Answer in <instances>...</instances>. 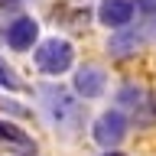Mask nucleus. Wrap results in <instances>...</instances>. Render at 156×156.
Masks as SVG:
<instances>
[{
	"instance_id": "f257e3e1",
	"label": "nucleus",
	"mask_w": 156,
	"mask_h": 156,
	"mask_svg": "<svg viewBox=\"0 0 156 156\" xmlns=\"http://www.w3.org/2000/svg\"><path fill=\"white\" fill-rule=\"evenodd\" d=\"M42 104H46V114L52 120V127L62 136H75L81 130V107H78V101L68 91L52 88V85L42 88Z\"/></svg>"
},
{
	"instance_id": "f03ea898",
	"label": "nucleus",
	"mask_w": 156,
	"mask_h": 156,
	"mask_svg": "<svg viewBox=\"0 0 156 156\" xmlns=\"http://www.w3.org/2000/svg\"><path fill=\"white\" fill-rule=\"evenodd\" d=\"M72 58H75V52H72V46H68L65 39H46V42L36 49V65L42 68L46 75H62V72H68Z\"/></svg>"
},
{
	"instance_id": "7ed1b4c3",
	"label": "nucleus",
	"mask_w": 156,
	"mask_h": 156,
	"mask_svg": "<svg viewBox=\"0 0 156 156\" xmlns=\"http://www.w3.org/2000/svg\"><path fill=\"white\" fill-rule=\"evenodd\" d=\"M117 101H120V104L133 114V120H136L140 127L156 124V94H150V91H143V88L127 85V88H120Z\"/></svg>"
},
{
	"instance_id": "20e7f679",
	"label": "nucleus",
	"mask_w": 156,
	"mask_h": 156,
	"mask_svg": "<svg viewBox=\"0 0 156 156\" xmlns=\"http://www.w3.org/2000/svg\"><path fill=\"white\" fill-rule=\"evenodd\" d=\"M127 136V117L120 111H104V114L94 120V140L101 146H117L120 140Z\"/></svg>"
},
{
	"instance_id": "39448f33",
	"label": "nucleus",
	"mask_w": 156,
	"mask_h": 156,
	"mask_svg": "<svg viewBox=\"0 0 156 156\" xmlns=\"http://www.w3.org/2000/svg\"><path fill=\"white\" fill-rule=\"evenodd\" d=\"M136 13V3L133 0H101V7H98V20L111 29H120L127 26Z\"/></svg>"
},
{
	"instance_id": "423d86ee",
	"label": "nucleus",
	"mask_w": 156,
	"mask_h": 156,
	"mask_svg": "<svg viewBox=\"0 0 156 156\" xmlns=\"http://www.w3.org/2000/svg\"><path fill=\"white\" fill-rule=\"evenodd\" d=\"M36 36H39V26H36V20H33V16H16V20L7 26V46L16 49V52L33 49Z\"/></svg>"
},
{
	"instance_id": "0eeeda50",
	"label": "nucleus",
	"mask_w": 156,
	"mask_h": 156,
	"mask_svg": "<svg viewBox=\"0 0 156 156\" xmlns=\"http://www.w3.org/2000/svg\"><path fill=\"white\" fill-rule=\"evenodd\" d=\"M104 85H107V78L104 72L98 65H85L81 72L75 75V91L81 98H98V94H104Z\"/></svg>"
},
{
	"instance_id": "6e6552de",
	"label": "nucleus",
	"mask_w": 156,
	"mask_h": 156,
	"mask_svg": "<svg viewBox=\"0 0 156 156\" xmlns=\"http://www.w3.org/2000/svg\"><path fill=\"white\" fill-rule=\"evenodd\" d=\"M140 42H143V36H140L136 29H124V26H120V33H114V36H111L107 49H111V55L127 58V55H133L136 49H140Z\"/></svg>"
},
{
	"instance_id": "1a4fd4ad",
	"label": "nucleus",
	"mask_w": 156,
	"mask_h": 156,
	"mask_svg": "<svg viewBox=\"0 0 156 156\" xmlns=\"http://www.w3.org/2000/svg\"><path fill=\"white\" fill-rule=\"evenodd\" d=\"M0 140H3V143H16V146H29L26 136L20 133L13 124H3V120H0Z\"/></svg>"
},
{
	"instance_id": "9d476101",
	"label": "nucleus",
	"mask_w": 156,
	"mask_h": 156,
	"mask_svg": "<svg viewBox=\"0 0 156 156\" xmlns=\"http://www.w3.org/2000/svg\"><path fill=\"white\" fill-rule=\"evenodd\" d=\"M136 10L143 16H156V0H136Z\"/></svg>"
},
{
	"instance_id": "9b49d317",
	"label": "nucleus",
	"mask_w": 156,
	"mask_h": 156,
	"mask_svg": "<svg viewBox=\"0 0 156 156\" xmlns=\"http://www.w3.org/2000/svg\"><path fill=\"white\" fill-rule=\"evenodd\" d=\"M104 156H120V153H111V150H107V153H104Z\"/></svg>"
},
{
	"instance_id": "f8f14e48",
	"label": "nucleus",
	"mask_w": 156,
	"mask_h": 156,
	"mask_svg": "<svg viewBox=\"0 0 156 156\" xmlns=\"http://www.w3.org/2000/svg\"><path fill=\"white\" fill-rule=\"evenodd\" d=\"M0 3H10V0H0Z\"/></svg>"
}]
</instances>
